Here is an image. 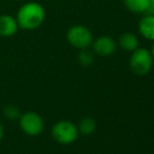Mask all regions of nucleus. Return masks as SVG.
Returning <instances> with one entry per match:
<instances>
[{"instance_id": "obj_1", "label": "nucleus", "mask_w": 154, "mask_h": 154, "mask_svg": "<svg viewBox=\"0 0 154 154\" xmlns=\"http://www.w3.org/2000/svg\"><path fill=\"white\" fill-rule=\"evenodd\" d=\"M45 16L46 13L42 4L36 1H29L19 8L15 18L19 29L24 31H34L43 24Z\"/></svg>"}, {"instance_id": "obj_2", "label": "nucleus", "mask_w": 154, "mask_h": 154, "mask_svg": "<svg viewBox=\"0 0 154 154\" xmlns=\"http://www.w3.org/2000/svg\"><path fill=\"white\" fill-rule=\"evenodd\" d=\"M153 57L150 51L143 47H137L130 57V69L136 75H145L153 66Z\"/></svg>"}, {"instance_id": "obj_3", "label": "nucleus", "mask_w": 154, "mask_h": 154, "mask_svg": "<svg viewBox=\"0 0 154 154\" xmlns=\"http://www.w3.org/2000/svg\"><path fill=\"white\" fill-rule=\"evenodd\" d=\"M51 135L54 140L59 144L70 145L77 140L79 136V130L72 122L62 120L54 125L51 129Z\"/></svg>"}, {"instance_id": "obj_4", "label": "nucleus", "mask_w": 154, "mask_h": 154, "mask_svg": "<svg viewBox=\"0 0 154 154\" xmlns=\"http://www.w3.org/2000/svg\"><path fill=\"white\" fill-rule=\"evenodd\" d=\"M66 39L71 46L79 49L88 48L92 44V32L84 25L75 24L68 29Z\"/></svg>"}, {"instance_id": "obj_5", "label": "nucleus", "mask_w": 154, "mask_h": 154, "mask_svg": "<svg viewBox=\"0 0 154 154\" xmlns=\"http://www.w3.org/2000/svg\"><path fill=\"white\" fill-rule=\"evenodd\" d=\"M19 125L26 135L37 136L42 133L44 129V121L42 116L35 111H27L21 113L19 118Z\"/></svg>"}, {"instance_id": "obj_6", "label": "nucleus", "mask_w": 154, "mask_h": 154, "mask_svg": "<svg viewBox=\"0 0 154 154\" xmlns=\"http://www.w3.org/2000/svg\"><path fill=\"white\" fill-rule=\"evenodd\" d=\"M92 48L93 51L101 57H108L116 51V42L111 37L102 36L92 41Z\"/></svg>"}, {"instance_id": "obj_7", "label": "nucleus", "mask_w": 154, "mask_h": 154, "mask_svg": "<svg viewBox=\"0 0 154 154\" xmlns=\"http://www.w3.org/2000/svg\"><path fill=\"white\" fill-rule=\"evenodd\" d=\"M19 26L15 17L11 15H0V37L10 38L16 35Z\"/></svg>"}, {"instance_id": "obj_8", "label": "nucleus", "mask_w": 154, "mask_h": 154, "mask_svg": "<svg viewBox=\"0 0 154 154\" xmlns=\"http://www.w3.org/2000/svg\"><path fill=\"white\" fill-rule=\"evenodd\" d=\"M138 31L145 39L154 41V16L146 15L138 23Z\"/></svg>"}, {"instance_id": "obj_9", "label": "nucleus", "mask_w": 154, "mask_h": 154, "mask_svg": "<svg viewBox=\"0 0 154 154\" xmlns=\"http://www.w3.org/2000/svg\"><path fill=\"white\" fill-rule=\"evenodd\" d=\"M138 38L132 32H125L119 39V44L126 51H134L138 47Z\"/></svg>"}, {"instance_id": "obj_10", "label": "nucleus", "mask_w": 154, "mask_h": 154, "mask_svg": "<svg viewBox=\"0 0 154 154\" xmlns=\"http://www.w3.org/2000/svg\"><path fill=\"white\" fill-rule=\"evenodd\" d=\"M126 8L136 14H142L147 11L151 3V0H123Z\"/></svg>"}, {"instance_id": "obj_11", "label": "nucleus", "mask_w": 154, "mask_h": 154, "mask_svg": "<svg viewBox=\"0 0 154 154\" xmlns=\"http://www.w3.org/2000/svg\"><path fill=\"white\" fill-rule=\"evenodd\" d=\"M97 128V124L95 121L91 118H84L80 121L79 126H78V130L79 133L83 134V135H90L95 131Z\"/></svg>"}, {"instance_id": "obj_12", "label": "nucleus", "mask_w": 154, "mask_h": 154, "mask_svg": "<svg viewBox=\"0 0 154 154\" xmlns=\"http://www.w3.org/2000/svg\"><path fill=\"white\" fill-rule=\"evenodd\" d=\"M78 60H79L80 64L83 65V66H89L93 62V55L87 48L81 49L79 56H78Z\"/></svg>"}, {"instance_id": "obj_13", "label": "nucleus", "mask_w": 154, "mask_h": 154, "mask_svg": "<svg viewBox=\"0 0 154 154\" xmlns=\"http://www.w3.org/2000/svg\"><path fill=\"white\" fill-rule=\"evenodd\" d=\"M3 114L8 120L15 121V120H19V118L21 116V112L19 110V108H17L15 105H8L4 107Z\"/></svg>"}, {"instance_id": "obj_14", "label": "nucleus", "mask_w": 154, "mask_h": 154, "mask_svg": "<svg viewBox=\"0 0 154 154\" xmlns=\"http://www.w3.org/2000/svg\"><path fill=\"white\" fill-rule=\"evenodd\" d=\"M145 14L146 15H152V16H154V2H151L150 5H149V8H147V11L145 12Z\"/></svg>"}, {"instance_id": "obj_15", "label": "nucleus", "mask_w": 154, "mask_h": 154, "mask_svg": "<svg viewBox=\"0 0 154 154\" xmlns=\"http://www.w3.org/2000/svg\"><path fill=\"white\" fill-rule=\"evenodd\" d=\"M3 136H4V129H3V126H2V124L0 123V142L2 140Z\"/></svg>"}, {"instance_id": "obj_16", "label": "nucleus", "mask_w": 154, "mask_h": 154, "mask_svg": "<svg viewBox=\"0 0 154 154\" xmlns=\"http://www.w3.org/2000/svg\"><path fill=\"white\" fill-rule=\"evenodd\" d=\"M154 42V41H153ZM151 54H152V57H153V59H154V43H153V45H152V48H151Z\"/></svg>"}, {"instance_id": "obj_17", "label": "nucleus", "mask_w": 154, "mask_h": 154, "mask_svg": "<svg viewBox=\"0 0 154 154\" xmlns=\"http://www.w3.org/2000/svg\"><path fill=\"white\" fill-rule=\"evenodd\" d=\"M151 2H154V0H151Z\"/></svg>"}]
</instances>
